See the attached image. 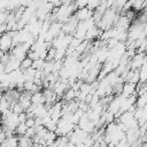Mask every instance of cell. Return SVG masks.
Returning a JSON list of instances; mask_svg holds the SVG:
<instances>
[{
    "label": "cell",
    "instance_id": "6da1fadb",
    "mask_svg": "<svg viewBox=\"0 0 147 147\" xmlns=\"http://www.w3.org/2000/svg\"><path fill=\"white\" fill-rule=\"evenodd\" d=\"M92 15H93V11L90 10L88 8H79V9L77 10L75 17H76L77 20H80V21H82V20H83V21H86V20H90V18L92 17Z\"/></svg>",
    "mask_w": 147,
    "mask_h": 147
},
{
    "label": "cell",
    "instance_id": "7a4b0ae2",
    "mask_svg": "<svg viewBox=\"0 0 147 147\" xmlns=\"http://www.w3.org/2000/svg\"><path fill=\"white\" fill-rule=\"evenodd\" d=\"M11 38L13 37L9 36V32H8V36L7 34H3L2 39H1V46H2V51L3 52L7 51L10 47V45H11Z\"/></svg>",
    "mask_w": 147,
    "mask_h": 147
},
{
    "label": "cell",
    "instance_id": "3957f363",
    "mask_svg": "<svg viewBox=\"0 0 147 147\" xmlns=\"http://www.w3.org/2000/svg\"><path fill=\"white\" fill-rule=\"evenodd\" d=\"M49 2H51V3H53V5L59 6V5H61L63 1H62V0H49Z\"/></svg>",
    "mask_w": 147,
    "mask_h": 147
}]
</instances>
